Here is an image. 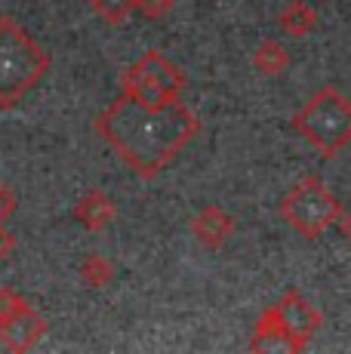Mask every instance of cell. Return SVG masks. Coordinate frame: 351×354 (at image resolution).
Returning a JSON list of instances; mask_svg holds the SVG:
<instances>
[{
  "label": "cell",
  "mask_w": 351,
  "mask_h": 354,
  "mask_svg": "<svg viewBox=\"0 0 351 354\" xmlns=\"http://www.w3.org/2000/svg\"><path fill=\"white\" fill-rule=\"evenodd\" d=\"M253 62H256V68H259L262 74L274 77V74H281L283 68L290 65V53H287V46H283L281 40H265V44L256 50Z\"/></svg>",
  "instance_id": "obj_11"
},
{
  "label": "cell",
  "mask_w": 351,
  "mask_h": 354,
  "mask_svg": "<svg viewBox=\"0 0 351 354\" xmlns=\"http://www.w3.org/2000/svg\"><path fill=\"white\" fill-rule=\"evenodd\" d=\"M191 231H194V237H198V241L204 243L207 250H219V247H225V241L231 237L234 219L222 213L219 207H207L204 213L194 219Z\"/></svg>",
  "instance_id": "obj_9"
},
{
  "label": "cell",
  "mask_w": 351,
  "mask_h": 354,
  "mask_svg": "<svg viewBox=\"0 0 351 354\" xmlns=\"http://www.w3.org/2000/svg\"><path fill=\"white\" fill-rule=\"evenodd\" d=\"M12 209H16V197H12V192L6 185H0V222L10 219Z\"/></svg>",
  "instance_id": "obj_14"
},
{
  "label": "cell",
  "mask_w": 351,
  "mask_h": 354,
  "mask_svg": "<svg viewBox=\"0 0 351 354\" xmlns=\"http://www.w3.org/2000/svg\"><path fill=\"white\" fill-rule=\"evenodd\" d=\"M173 6V0H136V10H142L148 19H160Z\"/></svg>",
  "instance_id": "obj_13"
},
{
  "label": "cell",
  "mask_w": 351,
  "mask_h": 354,
  "mask_svg": "<svg viewBox=\"0 0 351 354\" xmlns=\"http://www.w3.org/2000/svg\"><path fill=\"white\" fill-rule=\"evenodd\" d=\"M293 129L323 160H333L351 145V99L336 86H323L296 111Z\"/></svg>",
  "instance_id": "obj_3"
},
{
  "label": "cell",
  "mask_w": 351,
  "mask_h": 354,
  "mask_svg": "<svg viewBox=\"0 0 351 354\" xmlns=\"http://www.w3.org/2000/svg\"><path fill=\"white\" fill-rule=\"evenodd\" d=\"M10 250H12V237H10V231L0 228V259L10 253Z\"/></svg>",
  "instance_id": "obj_15"
},
{
  "label": "cell",
  "mask_w": 351,
  "mask_h": 354,
  "mask_svg": "<svg viewBox=\"0 0 351 354\" xmlns=\"http://www.w3.org/2000/svg\"><path fill=\"white\" fill-rule=\"evenodd\" d=\"M50 71V56L22 25L0 19V108L10 111Z\"/></svg>",
  "instance_id": "obj_2"
},
{
  "label": "cell",
  "mask_w": 351,
  "mask_h": 354,
  "mask_svg": "<svg viewBox=\"0 0 351 354\" xmlns=\"http://www.w3.org/2000/svg\"><path fill=\"white\" fill-rule=\"evenodd\" d=\"M96 127L126 167L145 179H154L198 136L200 120L179 102L148 108L120 93V99L102 111Z\"/></svg>",
  "instance_id": "obj_1"
},
{
  "label": "cell",
  "mask_w": 351,
  "mask_h": 354,
  "mask_svg": "<svg viewBox=\"0 0 351 354\" xmlns=\"http://www.w3.org/2000/svg\"><path fill=\"white\" fill-rule=\"evenodd\" d=\"M185 77L164 53L148 50L139 62H133V68L124 74V96H130L139 105L148 108H160V105H173L182 96Z\"/></svg>",
  "instance_id": "obj_5"
},
{
  "label": "cell",
  "mask_w": 351,
  "mask_h": 354,
  "mask_svg": "<svg viewBox=\"0 0 351 354\" xmlns=\"http://www.w3.org/2000/svg\"><path fill=\"white\" fill-rule=\"evenodd\" d=\"M339 228H342V234H345V241L351 243V209H345V213H342V219H339Z\"/></svg>",
  "instance_id": "obj_16"
},
{
  "label": "cell",
  "mask_w": 351,
  "mask_h": 354,
  "mask_svg": "<svg viewBox=\"0 0 351 354\" xmlns=\"http://www.w3.org/2000/svg\"><path fill=\"white\" fill-rule=\"evenodd\" d=\"M249 348L253 351H262V348H287V351H302L305 345L299 342V339L293 336V333L283 326L278 308H268L265 315H262L259 326H256L253 333V342H249Z\"/></svg>",
  "instance_id": "obj_8"
},
{
  "label": "cell",
  "mask_w": 351,
  "mask_h": 354,
  "mask_svg": "<svg viewBox=\"0 0 351 354\" xmlns=\"http://www.w3.org/2000/svg\"><path fill=\"white\" fill-rule=\"evenodd\" d=\"M342 203L339 197L323 185L321 176H305L299 185L293 188L281 201V216L296 234L317 241L323 231H330L342 219Z\"/></svg>",
  "instance_id": "obj_4"
},
{
  "label": "cell",
  "mask_w": 351,
  "mask_h": 354,
  "mask_svg": "<svg viewBox=\"0 0 351 354\" xmlns=\"http://www.w3.org/2000/svg\"><path fill=\"white\" fill-rule=\"evenodd\" d=\"M46 333V321L16 296L12 290H0V342L12 351H25Z\"/></svg>",
  "instance_id": "obj_6"
},
{
  "label": "cell",
  "mask_w": 351,
  "mask_h": 354,
  "mask_svg": "<svg viewBox=\"0 0 351 354\" xmlns=\"http://www.w3.org/2000/svg\"><path fill=\"white\" fill-rule=\"evenodd\" d=\"M278 22L293 37H305V34H312L317 28V10L312 3H305V0H293V3H287L281 10Z\"/></svg>",
  "instance_id": "obj_10"
},
{
  "label": "cell",
  "mask_w": 351,
  "mask_h": 354,
  "mask_svg": "<svg viewBox=\"0 0 351 354\" xmlns=\"http://www.w3.org/2000/svg\"><path fill=\"white\" fill-rule=\"evenodd\" d=\"M90 6L105 19V22L117 25L136 10V0H90Z\"/></svg>",
  "instance_id": "obj_12"
},
{
  "label": "cell",
  "mask_w": 351,
  "mask_h": 354,
  "mask_svg": "<svg viewBox=\"0 0 351 354\" xmlns=\"http://www.w3.org/2000/svg\"><path fill=\"white\" fill-rule=\"evenodd\" d=\"M278 315H281V321H283V326H287L290 333H293L296 339H299L302 345H308L312 342V336L317 330L323 326V317H321V311L314 308L312 302H308L305 296H299L296 290H290L287 296L281 299L278 305Z\"/></svg>",
  "instance_id": "obj_7"
}]
</instances>
